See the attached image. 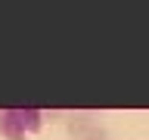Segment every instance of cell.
I'll use <instances>...</instances> for the list:
<instances>
[{
	"label": "cell",
	"mask_w": 149,
	"mask_h": 140,
	"mask_svg": "<svg viewBox=\"0 0 149 140\" xmlns=\"http://www.w3.org/2000/svg\"><path fill=\"white\" fill-rule=\"evenodd\" d=\"M87 131H90V115L81 112V115H72V118H68V134H72L74 140H81Z\"/></svg>",
	"instance_id": "1"
},
{
	"label": "cell",
	"mask_w": 149,
	"mask_h": 140,
	"mask_svg": "<svg viewBox=\"0 0 149 140\" xmlns=\"http://www.w3.org/2000/svg\"><path fill=\"white\" fill-rule=\"evenodd\" d=\"M81 140H109V134H106L102 128H96V125H90V131H87Z\"/></svg>",
	"instance_id": "2"
}]
</instances>
